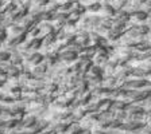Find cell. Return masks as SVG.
Returning <instances> with one entry per match:
<instances>
[{
	"label": "cell",
	"mask_w": 151,
	"mask_h": 134,
	"mask_svg": "<svg viewBox=\"0 0 151 134\" xmlns=\"http://www.w3.org/2000/svg\"><path fill=\"white\" fill-rule=\"evenodd\" d=\"M61 59L65 60V62H73V60L77 59V52L73 50H69L66 52H62L61 54Z\"/></svg>",
	"instance_id": "obj_1"
}]
</instances>
